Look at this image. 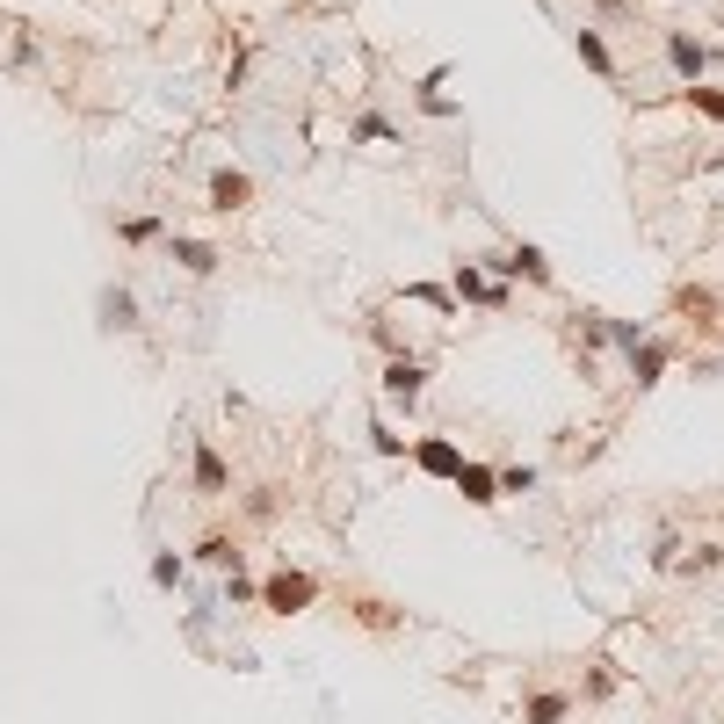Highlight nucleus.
<instances>
[{
  "label": "nucleus",
  "mask_w": 724,
  "mask_h": 724,
  "mask_svg": "<svg viewBox=\"0 0 724 724\" xmlns=\"http://www.w3.org/2000/svg\"><path fill=\"white\" fill-rule=\"evenodd\" d=\"M319 587L305 580V572H276V580H268L261 587V601H268V609H276V616H290V609H305V601H312Z\"/></svg>",
  "instance_id": "obj_1"
},
{
  "label": "nucleus",
  "mask_w": 724,
  "mask_h": 724,
  "mask_svg": "<svg viewBox=\"0 0 724 724\" xmlns=\"http://www.w3.org/2000/svg\"><path fill=\"white\" fill-rule=\"evenodd\" d=\"M247 203H254V181L247 174H232V167L210 174V210H225V218H232V210H247Z\"/></svg>",
  "instance_id": "obj_2"
},
{
  "label": "nucleus",
  "mask_w": 724,
  "mask_h": 724,
  "mask_svg": "<svg viewBox=\"0 0 724 724\" xmlns=\"http://www.w3.org/2000/svg\"><path fill=\"white\" fill-rule=\"evenodd\" d=\"M413 457H420V471H428V478H457V471H464L457 442H442V435H428V442L413 449Z\"/></svg>",
  "instance_id": "obj_3"
},
{
  "label": "nucleus",
  "mask_w": 724,
  "mask_h": 724,
  "mask_svg": "<svg viewBox=\"0 0 724 724\" xmlns=\"http://www.w3.org/2000/svg\"><path fill=\"white\" fill-rule=\"evenodd\" d=\"M420 384H428V370H420L413 355H391V362H384V391H391V399H413Z\"/></svg>",
  "instance_id": "obj_4"
},
{
  "label": "nucleus",
  "mask_w": 724,
  "mask_h": 724,
  "mask_svg": "<svg viewBox=\"0 0 724 724\" xmlns=\"http://www.w3.org/2000/svg\"><path fill=\"white\" fill-rule=\"evenodd\" d=\"M493 268H500V276H529V283H551V261H543L536 247H515V254H500ZM500 276H493V283H500Z\"/></svg>",
  "instance_id": "obj_5"
},
{
  "label": "nucleus",
  "mask_w": 724,
  "mask_h": 724,
  "mask_svg": "<svg viewBox=\"0 0 724 724\" xmlns=\"http://www.w3.org/2000/svg\"><path fill=\"white\" fill-rule=\"evenodd\" d=\"M95 312H102V326H116V334H124V326H138V297L109 283V290L95 297Z\"/></svg>",
  "instance_id": "obj_6"
},
{
  "label": "nucleus",
  "mask_w": 724,
  "mask_h": 724,
  "mask_svg": "<svg viewBox=\"0 0 724 724\" xmlns=\"http://www.w3.org/2000/svg\"><path fill=\"white\" fill-rule=\"evenodd\" d=\"M457 493H464V500H478V507H493V500H500V471L464 464V471H457Z\"/></svg>",
  "instance_id": "obj_7"
},
{
  "label": "nucleus",
  "mask_w": 724,
  "mask_h": 724,
  "mask_svg": "<svg viewBox=\"0 0 724 724\" xmlns=\"http://www.w3.org/2000/svg\"><path fill=\"white\" fill-rule=\"evenodd\" d=\"M667 58H674V73H681L688 87L703 80V44H696V37H667Z\"/></svg>",
  "instance_id": "obj_8"
},
{
  "label": "nucleus",
  "mask_w": 724,
  "mask_h": 724,
  "mask_svg": "<svg viewBox=\"0 0 724 724\" xmlns=\"http://www.w3.org/2000/svg\"><path fill=\"white\" fill-rule=\"evenodd\" d=\"M457 297H478V305H507V290H500L493 276H478V268H464V261H457Z\"/></svg>",
  "instance_id": "obj_9"
},
{
  "label": "nucleus",
  "mask_w": 724,
  "mask_h": 724,
  "mask_svg": "<svg viewBox=\"0 0 724 724\" xmlns=\"http://www.w3.org/2000/svg\"><path fill=\"white\" fill-rule=\"evenodd\" d=\"M174 261L189 268V276H210V268H218V247H210V239H174Z\"/></svg>",
  "instance_id": "obj_10"
},
{
  "label": "nucleus",
  "mask_w": 724,
  "mask_h": 724,
  "mask_svg": "<svg viewBox=\"0 0 724 724\" xmlns=\"http://www.w3.org/2000/svg\"><path fill=\"white\" fill-rule=\"evenodd\" d=\"M196 493H225V457L210 442H196Z\"/></svg>",
  "instance_id": "obj_11"
},
{
  "label": "nucleus",
  "mask_w": 724,
  "mask_h": 724,
  "mask_svg": "<svg viewBox=\"0 0 724 724\" xmlns=\"http://www.w3.org/2000/svg\"><path fill=\"white\" fill-rule=\"evenodd\" d=\"M630 370H638V384H652L659 370H667V348L659 341H630Z\"/></svg>",
  "instance_id": "obj_12"
},
{
  "label": "nucleus",
  "mask_w": 724,
  "mask_h": 724,
  "mask_svg": "<svg viewBox=\"0 0 724 724\" xmlns=\"http://www.w3.org/2000/svg\"><path fill=\"white\" fill-rule=\"evenodd\" d=\"M580 58H587V66H594V73H616V58H609V44H601V37H594V29H580Z\"/></svg>",
  "instance_id": "obj_13"
},
{
  "label": "nucleus",
  "mask_w": 724,
  "mask_h": 724,
  "mask_svg": "<svg viewBox=\"0 0 724 724\" xmlns=\"http://www.w3.org/2000/svg\"><path fill=\"white\" fill-rule=\"evenodd\" d=\"M565 710H572L565 696H536V703H529V724H565Z\"/></svg>",
  "instance_id": "obj_14"
},
{
  "label": "nucleus",
  "mask_w": 724,
  "mask_h": 724,
  "mask_svg": "<svg viewBox=\"0 0 724 724\" xmlns=\"http://www.w3.org/2000/svg\"><path fill=\"white\" fill-rule=\"evenodd\" d=\"M688 102H696L710 124H724V87H688Z\"/></svg>",
  "instance_id": "obj_15"
},
{
  "label": "nucleus",
  "mask_w": 724,
  "mask_h": 724,
  "mask_svg": "<svg viewBox=\"0 0 724 724\" xmlns=\"http://www.w3.org/2000/svg\"><path fill=\"white\" fill-rule=\"evenodd\" d=\"M203 558H210V565H239V551H232V536H203Z\"/></svg>",
  "instance_id": "obj_16"
},
{
  "label": "nucleus",
  "mask_w": 724,
  "mask_h": 724,
  "mask_svg": "<svg viewBox=\"0 0 724 724\" xmlns=\"http://www.w3.org/2000/svg\"><path fill=\"white\" fill-rule=\"evenodd\" d=\"M153 580H160V587H181V558H174V551L153 558Z\"/></svg>",
  "instance_id": "obj_17"
},
{
  "label": "nucleus",
  "mask_w": 724,
  "mask_h": 724,
  "mask_svg": "<svg viewBox=\"0 0 724 724\" xmlns=\"http://www.w3.org/2000/svg\"><path fill=\"white\" fill-rule=\"evenodd\" d=\"M116 232H124V239H160V218H124Z\"/></svg>",
  "instance_id": "obj_18"
},
{
  "label": "nucleus",
  "mask_w": 724,
  "mask_h": 724,
  "mask_svg": "<svg viewBox=\"0 0 724 724\" xmlns=\"http://www.w3.org/2000/svg\"><path fill=\"white\" fill-rule=\"evenodd\" d=\"M529 486H536V471H529V464H522V471H500V493H529Z\"/></svg>",
  "instance_id": "obj_19"
},
{
  "label": "nucleus",
  "mask_w": 724,
  "mask_h": 724,
  "mask_svg": "<svg viewBox=\"0 0 724 724\" xmlns=\"http://www.w3.org/2000/svg\"><path fill=\"white\" fill-rule=\"evenodd\" d=\"M355 131H362V138H377V145H391V138H399V131H391V124H384V116H362V124H355Z\"/></svg>",
  "instance_id": "obj_20"
}]
</instances>
